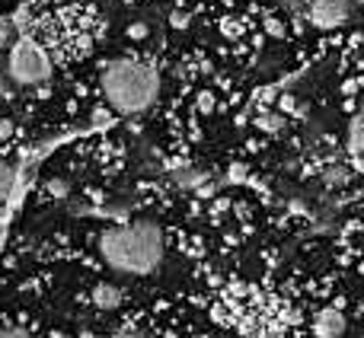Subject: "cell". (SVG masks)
Here are the masks:
<instances>
[{
    "label": "cell",
    "instance_id": "obj_1",
    "mask_svg": "<svg viewBox=\"0 0 364 338\" xmlns=\"http://www.w3.org/2000/svg\"><path fill=\"white\" fill-rule=\"evenodd\" d=\"M106 265L122 275H151L164 262V233L154 220H132L100 236Z\"/></svg>",
    "mask_w": 364,
    "mask_h": 338
},
{
    "label": "cell",
    "instance_id": "obj_2",
    "mask_svg": "<svg viewBox=\"0 0 364 338\" xmlns=\"http://www.w3.org/2000/svg\"><path fill=\"white\" fill-rule=\"evenodd\" d=\"M102 96L122 115H138L154 106L160 93V74L154 64L138 58H119L102 70Z\"/></svg>",
    "mask_w": 364,
    "mask_h": 338
},
{
    "label": "cell",
    "instance_id": "obj_3",
    "mask_svg": "<svg viewBox=\"0 0 364 338\" xmlns=\"http://www.w3.org/2000/svg\"><path fill=\"white\" fill-rule=\"evenodd\" d=\"M6 74L19 87H36V83H45L51 77V61L36 38L23 36L6 55Z\"/></svg>",
    "mask_w": 364,
    "mask_h": 338
},
{
    "label": "cell",
    "instance_id": "obj_4",
    "mask_svg": "<svg viewBox=\"0 0 364 338\" xmlns=\"http://www.w3.org/2000/svg\"><path fill=\"white\" fill-rule=\"evenodd\" d=\"M348 10H352V0H307L310 23L316 29H339L348 19Z\"/></svg>",
    "mask_w": 364,
    "mask_h": 338
},
{
    "label": "cell",
    "instance_id": "obj_5",
    "mask_svg": "<svg viewBox=\"0 0 364 338\" xmlns=\"http://www.w3.org/2000/svg\"><path fill=\"white\" fill-rule=\"evenodd\" d=\"M346 332V316L336 307H326L314 316V335L316 338H342Z\"/></svg>",
    "mask_w": 364,
    "mask_h": 338
},
{
    "label": "cell",
    "instance_id": "obj_6",
    "mask_svg": "<svg viewBox=\"0 0 364 338\" xmlns=\"http://www.w3.org/2000/svg\"><path fill=\"white\" fill-rule=\"evenodd\" d=\"M90 297H93V303L100 310H115L122 303V290L115 288V284H96Z\"/></svg>",
    "mask_w": 364,
    "mask_h": 338
},
{
    "label": "cell",
    "instance_id": "obj_7",
    "mask_svg": "<svg viewBox=\"0 0 364 338\" xmlns=\"http://www.w3.org/2000/svg\"><path fill=\"white\" fill-rule=\"evenodd\" d=\"M348 151L364 153V102H361L358 112H355L352 125H348Z\"/></svg>",
    "mask_w": 364,
    "mask_h": 338
},
{
    "label": "cell",
    "instance_id": "obj_8",
    "mask_svg": "<svg viewBox=\"0 0 364 338\" xmlns=\"http://www.w3.org/2000/svg\"><path fill=\"white\" fill-rule=\"evenodd\" d=\"M13 182H16V173H13V166L6 163L4 157H0V201H6V198H10V192H13Z\"/></svg>",
    "mask_w": 364,
    "mask_h": 338
},
{
    "label": "cell",
    "instance_id": "obj_9",
    "mask_svg": "<svg viewBox=\"0 0 364 338\" xmlns=\"http://www.w3.org/2000/svg\"><path fill=\"white\" fill-rule=\"evenodd\" d=\"M256 125L259 128H262V131H282V125H284V121H282V112H278V109H275V112H262V115H259V119H256Z\"/></svg>",
    "mask_w": 364,
    "mask_h": 338
},
{
    "label": "cell",
    "instance_id": "obj_10",
    "mask_svg": "<svg viewBox=\"0 0 364 338\" xmlns=\"http://www.w3.org/2000/svg\"><path fill=\"white\" fill-rule=\"evenodd\" d=\"M188 23H192V13H188L186 6H176V10L170 13V26H173V29H186Z\"/></svg>",
    "mask_w": 364,
    "mask_h": 338
},
{
    "label": "cell",
    "instance_id": "obj_11",
    "mask_svg": "<svg viewBox=\"0 0 364 338\" xmlns=\"http://www.w3.org/2000/svg\"><path fill=\"white\" fill-rule=\"evenodd\" d=\"M195 106H198L201 109V112H214V106H218V99H214V93H211V89H201V93H198V99H195Z\"/></svg>",
    "mask_w": 364,
    "mask_h": 338
},
{
    "label": "cell",
    "instance_id": "obj_12",
    "mask_svg": "<svg viewBox=\"0 0 364 338\" xmlns=\"http://www.w3.org/2000/svg\"><path fill=\"white\" fill-rule=\"evenodd\" d=\"M0 338H36V335L23 326H6V329H0Z\"/></svg>",
    "mask_w": 364,
    "mask_h": 338
},
{
    "label": "cell",
    "instance_id": "obj_13",
    "mask_svg": "<svg viewBox=\"0 0 364 338\" xmlns=\"http://www.w3.org/2000/svg\"><path fill=\"white\" fill-rule=\"evenodd\" d=\"M128 36H132V38H147V26H144V23L128 26Z\"/></svg>",
    "mask_w": 364,
    "mask_h": 338
},
{
    "label": "cell",
    "instance_id": "obj_14",
    "mask_svg": "<svg viewBox=\"0 0 364 338\" xmlns=\"http://www.w3.org/2000/svg\"><path fill=\"white\" fill-rule=\"evenodd\" d=\"M48 192H51V195H64V192H68V182L51 179V182H48Z\"/></svg>",
    "mask_w": 364,
    "mask_h": 338
},
{
    "label": "cell",
    "instance_id": "obj_15",
    "mask_svg": "<svg viewBox=\"0 0 364 338\" xmlns=\"http://www.w3.org/2000/svg\"><path fill=\"white\" fill-rule=\"evenodd\" d=\"M112 338H144V335H138V332H115Z\"/></svg>",
    "mask_w": 364,
    "mask_h": 338
}]
</instances>
